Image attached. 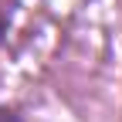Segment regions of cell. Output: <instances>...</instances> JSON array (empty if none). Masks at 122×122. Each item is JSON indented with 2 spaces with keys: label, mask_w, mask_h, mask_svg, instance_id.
Segmentation results:
<instances>
[{
  "label": "cell",
  "mask_w": 122,
  "mask_h": 122,
  "mask_svg": "<svg viewBox=\"0 0 122 122\" xmlns=\"http://www.w3.org/2000/svg\"><path fill=\"white\" fill-rule=\"evenodd\" d=\"M0 122H20V115L14 109H7V105H0Z\"/></svg>",
  "instance_id": "cell-1"
},
{
  "label": "cell",
  "mask_w": 122,
  "mask_h": 122,
  "mask_svg": "<svg viewBox=\"0 0 122 122\" xmlns=\"http://www.w3.org/2000/svg\"><path fill=\"white\" fill-rule=\"evenodd\" d=\"M4 34H7V20H4V14H0V41H4Z\"/></svg>",
  "instance_id": "cell-2"
}]
</instances>
